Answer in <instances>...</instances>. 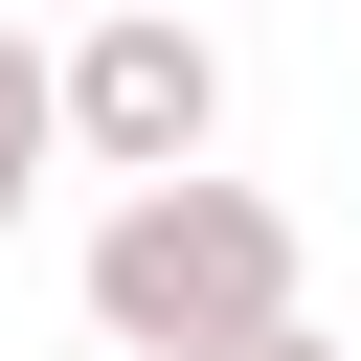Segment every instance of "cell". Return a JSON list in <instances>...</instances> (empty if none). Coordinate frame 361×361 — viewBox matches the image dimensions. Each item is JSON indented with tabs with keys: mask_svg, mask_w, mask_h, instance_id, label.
Returning <instances> with one entry per match:
<instances>
[{
	"mask_svg": "<svg viewBox=\"0 0 361 361\" xmlns=\"http://www.w3.org/2000/svg\"><path fill=\"white\" fill-rule=\"evenodd\" d=\"M90 338L113 361H271L293 338V203L271 180H135L90 226Z\"/></svg>",
	"mask_w": 361,
	"mask_h": 361,
	"instance_id": "cell-1",
	"label": "cell"
},
{
	"mask_svg": "<svg viewBox=\"0 0 361 361\" xmlns=\"http://www.w3.org/2000/svg\"><path fill=\"white\" fill-rule=\"evenodd\" d=\"M203 135H226V45H203L180 0H113V23L68 45V158L135 203V180H203Z\"/></svg>",
	"mask_w": 361,
	"mask_h": 361,
	"instance_id": "cell-2",
	"label": "cell"
},
{
	"mask_svg": "<svg viewBox=\"0 0 361 361\" xmlns=\"http://www.w3.org/2000/svg\"><path fill=\"white\" fill-rule=\"evenodd\" d=\"M45 158H68V68H45V45L0 23V226L45 203Z\"/></svg>",
	"mask_w": 361,
	"mask_h": 361,
	"instance_id": "cell-3",
	"label": "cell"
},
{
	"mask_svg": "<svg viewBox=\"0 0 361 361\" xmlns=\"http://www.w3.org/2000/svg\"><path fill=\"white\" fill-rule=\"evenodd\" d=\"M271 361H338V338H271Z\"/></svg>",
	"mask_w": 361,
	"mask_h": 361,
	"instance_id": "cell-4",
	"label": "cell"
},
{
	"mask_svg": "<svg viewBox=\"0 0 361 361\" xmlns=\"http://www.w3.org/2000/svg\"><path fill=\"white\" fill-rule=\"evenodd\" d=\"M0 23H23V0H0Z\"/></svg>",
	"mask_w": 361,
	"mask_h": 361,
	"instance_id": "cell-5",
	"label": "cell"
},
{
	"mask_svg": "<svg viewBox=\"0 0 361 361\" xmlns=\"http://www.w3.org/2000/svg\"><path fill=\"white\" fill-rule=\"evenodd\" d=\"M338 361H361V338H338Z\"/></svg>",
	"mask_w": 361,
	"mask_h": 361,
	"instance_id": "cell-6",
	"label": "cell"
}]
</instances>
